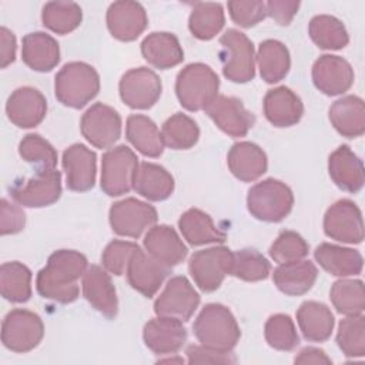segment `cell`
Segmentation results:
<instances>
[{"label": "cell", "mask_w": 365, "mask_h": 365, "mask_svg": "<svg viewBox=\"0 0 365 365\" xmlns=\"http://www.w3.org/2000/svg\"><path fill=\"white\" fill-rule=\"evenodd\" d=\"M87 258L74 250L54 251L44 268H41L36 278L37 292L54 302L70 304L78 297L80 277L87 269Z\"/></svg>", "instance_id": "6da1fadb"}, {"label": "cell", "mask_w": 365, "mask_h": 365, "mask_svg": "<svg viewBox=\"0 0 365 365\" xmlns=\"http://www.w3.org/2000/svg\"><path fill=\"white\" fill-rule=\"evenodd\" d=\"M192 331L201 345L221 352L232 351L241 336L235 317L221 304H207L195 318Z\"/></svg>", "instance_id": "7a4b0ae2"}, {"label": "cell", "mask_w": 365, "mask_h": 365, "mask_svg": "<svg viewBox=\"0 0 365 365\" xmlns=\"http://www.w3.org/2000/svg\"><path fill=\"white\" fill-rule=\"evenodd\" d=\"M100 91V76L83 61L64 64L54 78L56 98L66 107L83 108Z\"/></svg>", "instance_id": "3957f363"}, {"label": "cell", "mask_w": 365, "mask_h": 365, "mask_svg": "<svg viewBox=\"0 0 365 365\" xmlns=\"http://www.w3.org/2000/svg\"><path fill=\"white\" fill-rule=\"evenodd\" d=\"M218 88L217 73L204 63H191L177 74L175 94L180 104L188 111L205 110L218 96Z\"/></svg>", "instance_id": "277c9868"}, {"label": "cell", "mask_w": 365, "mask_h": 365, "mask_svg": "<svg viewBox=\"0 0 365 365\" xmlns=\"http://www.w3.org/2000/svg\"><path fill=\"white\" fill-rule=\"evenodd\" d=\"M291 188L275 178H267L248 190L247 208L252 217L265 222L282 221L292 210Z\"/></svg>", "instance_id": "5b68a950"}, {"label": "cell", "mask_w": 365, "mask_h": 365, "mask_svg": "<svg viewBox=\"0 0 365 365\" xmlns=\"http://www.w3.org/2000/svg\"><path fill=\"white\" fill-rule=\"evenodd\" d=\"M220 60L222 74L234 83H248L255 76L252 41L240 30L228 29L220 37Z\"/></svg>", "instance_id": "8992f818"}, {"label": "cell", "mask_w": 365, "mask_h": 365, "mask_svg": "<svg viewBox=\"0 0 365 365\" xmlns=\"http://www.w3.org/2000/svg\"><path fill=\"white\" fill-rule=\"evenodd\" d=\"M138 158L127 145H117L103 154L101 190L110 197L127 194L133 188Z\"/></svg>", "instance_id": "52a82bcc"}, {"label": "cell", "mask_w": 365, "mask_h": 365, "mask_svg": "<svg viewBox=\"0 0 365 365\" xmlns=\"http://www.w3.org/2000/svg\"><path fill=\"white\" fill-rule=\"evenodd\" d=\"M44 336L41 318L29 309H11L1 324L3 345L19 354L34 349Z\"/></svg>", "instance_id": "ba28073f"}, {"label": "cell", "mask_w": 365, "mask_h": 365, "mask_svg": "<svg viewBox=\"0 0 365 365\" xmlns=\"http://www.w3.org/2000/svg\"><path fill=\"white\" fill-rule=\"evenodd\" d=\"M232 251L227 247H211L197 251L188 261V271L195 285L204 292L220 288L224 278L230 275Z\"/></svg>", "instance_id": "9c48e42d"}, {"label": "cell", "mask_w": 365, "mask_h": 365, "mask_svg": "<svg viewBox=\"0 0 365 365\" xmlns=\"http://www.w3.org/2000/svg\"><path fill=\"white\" fill-rule=\"evenodd\" d=\"M157 211L148 202L137 198H125L110 207L108 220L111 230L121 237L138 238L157 222Z\"/></svg>", "instance_id": "30bf717a"}, {"label": "cell", "mask_w": 365, "mask_h": 365, "mask_svg": "<svg viewBox=\"0 0 365 365\" xmlns=\"http://www.w3.org/2000/svg\"><path fill=\"white\" fill-rule=\"evenodd\" d=\"M118 90L125 106L134 110H147L158 101L163 84L151 68L135 67L123 74Z\"/></svg>", "instance_id": "8fae6325"}, {"label": "cell", "mask_w": 365, "mask_h": 365, "mask_svg": "<svg viewBox=\"0 0 365 365\" xmlns=\"http://www.w3.org/2000/svg\"><path fill=\"white\" fill-rule=\"evenodd\" d=\"M80 130L96 148H110L121 135V117L113 107L96 103L83 114Z\"/></svg>", "instance_id": "7c38bea8"}, {"label": "cell", "mask_w": 365, "mask_h": 365, "mask_svg": "<svg viewBox=\"0 0 365 365\" xmlns=\"http://www.w3.org/2000/svg\"><path fill=\"white\" fill-rule=\"evenodd\" d=\"M200 305V295L191 282L182 277H173L164 291L154 302V312L157 317L174 318L178 321H188Z\"/></svg>", "instance_id": "4fadbf2b"}, {"label": "cell", "mask_w": 365, "mask_h": 365, "mask_svg": "<svg viewBox=\"0 0 365 365\" xmlns=\"http://www.w3.org/2000/svg\"><path fill=\"white\" fill-rule=\"evenodd\" d=\"M324 232L339 242H362L364 222L358 205L346 198L334 202L324 215Z\"/></svg>", "instance_id": "5bb4252c"}, {"label": "cell", "mask_w": 365, "mask_h": 365, "mask_svg": "<svg viewBox=\"0 0 365 365\" xmlns=\"http://www.w3.org/2000/svg\"><path fill=\"white\" fill-rule=\"evenodd\" d=\"M10 195L19 205L29 208L51 205L61 195V173L56 168L37 171L24 184H16L10 190Z\"/></svg>", "instance_id": "9a60e30c"}, {"label": "cell", "mask_w": 365, "mask_h": 365, "mask_svg": "<svg viewBox=\"0 0 365 365\" xmlns=\"http://www.w3.org/2000/svg\"><path fill=\"white\" fill-rule=\"evenodd\" d=\"M205 113L214 124L231 137H244L252 128L255 117L237 97L218 94L207 107Z\"/></svg>", "instance_id": "2e32d148"}, {"label": "cell", "mask_w": 365, "mask_h": 365, "mask_svg": "<svg viewBox=\"0 0 365 365\" xmlns=\"http://www.w3.org/2000/svg\"><path fill=\"white\" fill-rule=\"evenodd\" d=\"M170 272V267L161 264L140 247L133 252L125 269L128 284L147 298L157 294Z\"/></svg>", "instance_id": "e0dca14e"}, {"label": "cell", "mask_w": 365, "mask_h": 365, "mask_svg": "<svg viewBox=\"0 0 365 365\" xmlns=\"http://www.w3.org/2000/svg\"><path fill=\"white\" fill-rule=\"evenodd\" d=\"M67 188L77 192L88 191L96 184L97 155L84 144H73L64 150L61 158Z\"/></svg>", "instance_id": "ac0fdd59"}, {"label": "cell", "mask_w": 365, "mask_h": 365, "mask_svg": "<svg viewBox=\"0 0 365 365\" xmlns=\"http://www.w3.org/2000/svg\"><path fill=\"white\" fill-rule=\"evenodd\" d=\"M312 81L327 96H339L354 84L352 66L339 56L324 54L312 66Z\"/></svg>", "instance_id": "d6986e66"}, {"label": "cell", "mask_w": 365, "mask_h": 365, "mask_svg": "<svg viewBox=\"0 0 365 365\" xmlns=\"http://www.w3.org/2000/svg\"><path fill=\"white\" fill-rule=\"evenodd\" d=\"M106 21L111 36L120 41L135 40L148 24L144 7L131 0L111 3L107 10Z\"/></svg>", "instance_id": "ffe728a7"}, {"label": "cell", "mask_w": 365, "mask_h": 365, "mask_svg": "<svg viewBox=\"0 0 365 365\" xmlns=\"http://www.w3.org/2000/svg\"><path fill=\"white\" fill-rule=\"evenodd\" d=\"M6 114L20 128L36 127L47 114V100L37 88L20 87L7 98Z\"/></svg>", "instance_id": "44dd1931"}, {"label": "cell", "mask_w": 365, "mask_h": 365, "mask_svg": "<svg viewBox=\"0 0 365 365\" xmlns=\"http://www.w3.org/2000/svg\"><path fill=\"white\" fill-rule=\"evenodd\" d=\"M143 339L148 349L157 355L178 352L187 341V329L182 321L157 317L150 319L143 329Z\"/></svg>", "instance_id": "7402d4cb"}, {"label": "cell", "mask_w": 365, "mask_h": 365, "mask_svg": "<svg viewBox=\"0 0 365 365\" xmlns=\"http://www.w3.org/2000/svg\"><path fill=\"white\" fill-rule=\"evenodd\" d=\"M83 295L90 305L108 319L115 318L118 312L117 292L106 269L91 265L83 275Z\"/></svg>", "instance_id": "603a6c76"}, {"label": "cell", "mask_w": 365, "mask_h": 365, "mask_svg": "<svg viewBox=\"0 0 365 365\" xmlns=\"http://www.w3.org/2000/svg\"><path fill=\"white\" fill-rule=\"evenodd\" d=\"M145 251L161 264L173 268L184 261L188 250L175 230L170 225H153L144 237Z\"/></svg>", "instance_id": "cb8c5ba5"}, {"label": "cell", "mask_w": 365, "mask_h": 365, "mask_svg": "<svg viewBox=\"0 0 365 365\" xmlns=\"http://www.w3.org/2000/svg\"><path fill=\"white\" fill-rule=\"evenodd\" d=\"M264 114L274 127H291L301 120L304 106L301 98L291 88L281 86L268 90L265 94Z\"/></svg>", "instance_id": "d4e9b609"}, {"label": "cell", "mask_w": 365, "mask_h": 365, "mask_svg": "<svg viewBox=\"0 0 365 365\" xmlns=\"http://www.w3.org/2000/svg\"><path fill=\"white\" fill-rule=\"evenodd\" d=\"M227 164L235 178L244 182H251L267 171L268 160L262 148L257 144L240 141L230 148Z\"/></svg>", "instance_id": "484cf974"}, {"label": "cell", "mask_w": 365, "mask_h": 365, "mask_svg": "<svg viewBox=\"0 0 365 365\" xmlns=\"http://www.w3.org/2000/svg\"><path fill=\"white\" fill-rule=\"evenodd\" d=\"M329 177L335 185L346 192H358L364 185L362 160L348 147H338L328 158Z\"/></svg>", "instance_id": "4316f807"}, {"label": "cell", "mask_w": 365, "mask_h": 365, "mask_svg": "<svg viewBox=\"0 0 365 365\" xmlns=\"http://www.w3.org/2000/svg\"><path fill=\"white\" fill-rule=\"evenodd\" d=\"M21 58L34 71H50L60 61L58 43L44 31L29 33L21 41Z\"/></svg>", "instance_id": "83f0119b"}, {"label": "cell", "mask_w": 365, "mask_h": 365, "mask_svg": "<svg viewBox=\"0 0 365 365\" xmlns=\"http://www.w3.org/2000/svg\"><path fill=\"white\" fill-rule=\"evenodd\" d=\"M318 269L312 261L299 259L279 264L272 274L277 288L289 297H298L308 292L315 284Z\"/></svg>", "instance_id": "f1b7e54d"}, {"label": "cell", "mask_w": 365, "mask_h": 365, "mask_svg": "<svg viewBox=\"0 0 365 365\" xmlns=\"http://www.w3.org/2000/svg\"><path fill=\"white\" fill-rule=\"evenodd\" d=\"M314 258L327 272L335 277L358 275L364 267L359 251L329 242L319 244L314 251Z\"/></svg>", "instance_id": "f546056e"}, {"label": "cell", "mask_w": 365, "mask_h": 365, "mask_svg": "<svg viewBox=\"0 0 365 365\" xmlns=\"http://www.w3.org/2000/svg\"><path fill=\"white\" fill-rule=\"evenodd\" d=\"M334 128L346 138L361 137L365 133V104L358 96H345L336 100L328 111Z\"/></svg>", "instance_id": "4dcf8cb0"}, {"label": "cell", "mask_w": 365, "mask_h": 365, "mask_svg": "<svg viewBox=\"0 0 365 365\" xmlns=\"http://www.w3.org/2000/svg\"><path fill=\"white\" fill-rule=\"evenodd\" d=\"M141 54L151 66L167 70L184 60V51L178 38L167 31H154L141 43Z\"/></svg>", "instance_id": "1f68e13d"}, {"label": "cell", "mask_w": 365, "mask_h": 365, "mask_svg": "<svg viewBox=\"0 0 365 365\" xmlns=\"http://www.w3.org/2000/svg\"><path fill=\"white\" fill-rule=\"evenodd\" d=\"M133 188L150 201H164L174 191V178L164 167L143 161L137 167Z\"/></svg>", "instance_id": "d6a6232c"}, {"label": "cell", "mask_w": 365, "mask_h": 365, "mask_svg": "<svg viewBox=\"0 0 365 365\" xmlns=\"http://www.w3.org/2000/svg\"><path fill=\"white\" fill-rule=\"evenodd\" d=\"M297 322L304 338L311 342L327 341L335 325L331 309L317 301H305L297 311Z\"/></svg>", "instance_id": "836d02e7"}, {"label": "cell", "mask_w": 365, "mask_h": 365, "mask_svg": "<svg viewBox=\"0 0 365 365\" xmlns=\"http://www.w3.org/2000/svg\"><path fill=\"white\" fill-rule=\"evenodd\" d=\"M125 137L145 157L157 158L164 151L161 131L147 115L131 114L125 123Z\"/></svg>", "instance_id": "e575fe53"}, {"label": "cell", "mask_w": 365, "mask_h": 365, "mask_svg": "<svg viewBox=\"0 0 365 365\" xmlns=\"http://www.w3.org/2000/svg\"><path fill=\"white\" fill-rule=\"evenodd\" d=\"M178 228L187 242L194 247L225 241V232L214 224L208 214L198 208L187 210L178 220Z\"/></svg>", "instance_id": "d590c367"}, {"label": "cell", "mask_w": 365, "mask_h": 365, "mask_svg": "<svg viewBox=\"0 0 365 365\" xmlns=\"http://www.w3.org/2000/svg\"><path fill=\"white\" fill-rule=\"evenodd\" d=\"M257 63L264 81L274 84L285 78L291 67L289 51L278 40H264L258 46Z\"/></svg>", "instance_id": "8d00e7d4"}, {"label": "cell", "mask_w": 365, "mask_h": 365, "mask_svg": "<svg viewBox=\"0 0 365 365\" xmlns=\"http://www.w3.org/2000/svg\"><path fill=\"white\" fill-rule=\"evenodd\" d=\"M0 292L4 299L21 304L31 297V271L19 261L4 262L0 267Z\"/></svg>", "instance_id": "74e56055"}, {"label": "cell", "mask_w": 365, "mask_h": 365, "mask_svg": "<svg viewBox=\"0 0 365 365\" xmlns=\"http://www.w3.org/2000/svg\"><path fill=\"white\" fill-rule=\"evenodd\" d=\"M311 40L322 50H341L348 41V31L341 20L329 14H318L308 24Z\"/></svg>", "instance_id": "f35d334b"}, {"label": "cell", "mask_w": 365, "mask_h": 365, "mask_svg": "<svg viewBox=\"0 0 365 365\" xmlns=\"http://www.w3.org/2000/svg\"><path fill=\"white\" fill-rule=\"evenodd\" d=\"M224 23V9L220 3H197L191 10L188 29L195 38L211 40L221 31Z\"/></svg>", "instance_id": "ab89813d"}, {"label": "cell", "mask_w": 365, "mask_h": 365, "mask_svg": "<svg viewBox=\"0 0 365 365\" xmlns=\"http://www.w3.org/2000/svg\"><path fill=\"white\" fill-rule=\"evenodd\" d=\"M83 20L81 7L74 1H48L41 11L43 24L57 33L68 34L76 30Z\"/></svg>", "instance_id": "60d3db41"}, {"label": "cell", "mask_w": 365, "mask_h": 365, "mask_svg": "<svg viewBox=\"0 0 365 365\" xmlns=\"http://www.w3.org/2000/svg\"><path fill=\"white\" fill-rule=\"evenodd\" d=\"M164 145L173 150H188L195 145L200 137L197 123L182 113H175L161 127Z\"/></svg>", "instance_id": "b9f144b4"}, {"label": "cell", "mask_w": 365, "mask_h": 365, "mask_svg": "<svg viewBox=\"0 0 365 365\" xmlns=\"http://www.w3.org/2000/svg\"><path fill=\"white\" fill-rule=\"evenodd\" d=\"M332 305L346 317L361 315L365 309V291L361 279H338L329 291Z\"/></svg>", "instance_id": "7bdbcfd3"}, {"label": "cell", "mask_w": 365, "mask_h": 365, "mask_svg": "<svg viewBox=\"0 0 365 365\" xmlns=\"http://www.w3.org/2000/svg\"><path fill=\"white\" fill-rule=\"evenodd\" d=\"M271 272L268 259L255 250L245 248L232 252V262L230 275L242 281L255 282L265 279Z\"/></svg>", "instance_id": "ee69618b"}, {"label": "cell", "mask_w": 365, "mask_h": 365, "mask_svg": "<svg viewBox=\"0 0 365 365\" xmlns=\"http://www.w3.org/2000/svg\"><path fill=\"white\" fill-rule=\"evenodd\" d=\"M336 344L345 356L361 358L365 355V318L362 314L339 322Z\"/></svg>", "instance_id": "f6af8a7d"}, {"label": "cell", "mask_w": 365, "mask_h": 365, "mask_svg": "<svg viewBox=\"0 0 365 365\" xmlns=\"http://www.w3.org/2000/svg\"><path fill=\"white\" fill-rule=\"evenodd\" d=\"M264 336L268 345L278 351H292L299 344L295 324L287 314L271 315L265 322Z\"/></svg>", "instance_id": "bcb514c9"}, {"label": "cell", "mask_w": 365, "mask_h": 365, "mask_svg": "<svg viewBox=\"0 0 365 365\" xmlns=\"http://www.w3.org/2000/svg\"><path fill=\"white\" fill-rule=\"evenodd\" d=\"M20 157L30 164H34L38 171L54 170L57 164V153L54 147L38 134H27L19 144Z\"/></svg>", "instance_id": "7dc6e473"}, {"label": "cell", "mask_w": 365, "mask_h": 365, "mask_svg": "<svg viewBox=\"0 0 365 365\" xmlns=\"http://www.w3.org/2000/svg\"><path fill=\"white\" fill-rule=\"evenodd\" d=\"M309 247L307 241L295 231H282L269 247V257L278 264L304 259Z\"/></svg>", "instance_id": "c3c4849f"}, {"label": "cell", "mask_w": 365, "mask_h": 365, "mask_svg": "<svg viewBox=\"0 0 365 365\" xmlns=\"http://www.w3.org/2000/svg\"><path fill=\"white\" fill-rule=\"evenodd\" d=\"M138 248L137 244L130 241H121L114 240L104 248L101 254V262L107 272L113 275H123L127 269L128 261L133 255V252Z\"/></svg>", "instance_id": "681fc988"}, {"label": "cell", "mask_w": 365, "mask_h": 365, "mask_svg": "<svg viewBox=\"0 0 365 365\" xmlns=\"http://www.w3.org/2000/svg\"><path fill=\"white\" fill-rule=\"evenodd\" d=\"M227 7L232 21L244 29L254 27L267 17L265 1H228Z\"/></svg>", "instance_id": "f907efd6"}, {"label": "cell", "mask_w": 365, "mask_h": 365, "mask_svg": "<svg viewBox=\"0 0 365 365\" xmlns=\"http://www.w3.org/2000/svg\"><path fill=\"white\" fill-rule=\"evenodd\" d=\"M188 364H235L237 358L234 354L221 352L204 345H190L185 351Z\"/></svg>", "instance_id": "816d5d0a"}, {"label": "cell", "mask_w": 365, "mask_h": 365, "mask_svg": "<svg viewBox=\"0 0 365 365\" xmlns=\"http://www.w3.org/2000/svg\"><path fill=\"white\" fill-rule=\"evenodd\" d=\"M26 225V215L20 205L10 202L7 198L1 200L0 232L1 235L20 232Z\"/></svg>", "instance_id": "f5cc1de1"}, {"label": "cell", "mask_w": 365, "mask_h": 365, "mask_svg": "<svg viewBox=\"0 0 365 365\" xmlns=\"http://www.w3.org/2000/svg\"><path fill=\"white\" fill-rule=\"evenodd\" d=\"M267 16L274 19L279 26H288L299 9V1L271 0L265 3Z\"/></svg>", "instance_id": "db71d44e"}, {"label": "cell", "mask_w": 365, "mask_h": 365, "mask_svg": "<svg viewBox=\"0 0 365 365\" xmlns=\"http://www.w3.org/2000/svg\"><path fill=\"white\" fill-rule=\"evenodd\" d=\"M16 36L7 27L0 29V67L6 68L16 58Z\"/></svg>", "instance_id": "11a10c76"}, {"label": "cell", "mask_w": 365, "mask_h": 365, "mask_svg": "<svg viewBox=\"0 0 365 365\" xmlns=\"http://www.w3.org/2000/svg\"><path fill=\"white\" fill-rule=\"evenodd\" d=\"M295 364H331V358L327 356V354L319 349V348H314V346H307L304 349H301L298 352V355L294 358Z\"/></svg>", "instance_id": "9f6ffc18"}]
</instances>
